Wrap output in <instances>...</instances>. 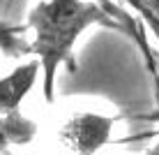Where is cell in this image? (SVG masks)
Masks as SVG:
<instances>
[{
  "mask_svg": "<svg viewBox=\"0 0 159 155\" xmlns=\"http://www.w3.org/2000/svg\"><path fill=\"white\" fill-rule=\"evenodd\" d=\"M150 2V7H152V12H155V16L159 19V0H148Z\"/></svg>",
  "mask_w": 159,
  "mask_h": 155,
  "instance_id": "5b68a950",
  "label": "cell"
},
{
  "mask_svg": "<svg viewBox=\"0 0 159 155\" xmlns=\"http://www.w3.org/2000/svg\"><path fill=\"white\" fill-rule=\"evenodd\" d=\"M0 155H9V153H7V151H0Z\"/></svg>",
  "mask_w": 159,
  "mask_h": 155,
  "instance_id": "ba28073f",
  "label": "cell"
},
{
  "mask_svg": "<svg viewBox=\"0 0 159 155\" xmlns=\"http://www.w3.org/2000/svg\"><path fill=\"white\" fill-rule=\"evenodd\" d=\"M42 76V65L37 58L21 63L9 74L0 76V118L21 114V102L28 97L32 86Z\"/></svg>",
  "mask_w": 159,
  "mask_h": 155,
  "instance_id": "3957f363",
  "label": "cell"
},
{
  "mask_svg": "<svg viewBox=\"0 0 159 155\" xmlns=\"http://www.w3.org/2000/svg\"><path fill=\"white\" fill-rule=\"evenodd\" d=\"M125 2L141 16V23H143L145 28L155 35V40L159 42V19L155 16V12H152L150 2H148V0H125Z\"/></svg>",
  "mask_w": 159,
  "mask_h": 155,
  "instance_id": "277c9868",
  "label": "cell"
},
{
  "mask_svg": "<svg viewBox=\"0 0 159 155\" xmlns=\"http://www.w3.org/2000/svg\"><path fill=\"white\" fill-rule=\"evenodd\" d=\"M90 26L125 32L122 26L95 0H42L30 9L25 23L0 21V51L9 58L35 56L42 65V93L56 102V76L62 65L74 67V44Z\"/></svg>",
  "mask_w": 159,
  "mask_h": 155,
  "instance_id": "6da1fadb",
  "label": "cell"
},
{
  "mask_svg": "<svg viewBox=\"0 0 159 155\" xmlns=\"http://www.w3.org/2000/svg\"><path fill=\"white\" fill-rule=\"evenodd\" d=\"M145 155H159V141H157V143H155V146H152V148H150V151H148V153H145Z\"/></svg>",
  "mask_w": 159,
  "mask_h": 155,
  "instance_id": "8992f818",
  "label": "cell"
},
{
  "mask_svg": "<svg viewBox=\"0 0 159 155\" xmlns=\"http://www.w3.org/2000/svg\"><path fill=\"white\" fill-rule=\"evenodd\" d=\"M0 151H7V143H5V139H2V132H0Z\"/></svg>",
  "mask_w": 159,
  "mask_h": 155,
  "instance_id": "52a82bcc",
  "label": "cell"
},
{
  "mask_svg": "<svg viewBox=\"0 0 159 155\" xmlns=\"http://www.w3.org/2000/svg\"><path fill=\"white\" fill-rule=\"evenodd\" d=\"M120 116H104L92 111H81L67 118L58 130V139L65 151L72 155H95L99 153L113 134V125Z\"/></svg>",
  "mask_w": 159,
  "mask_h": 155,
  "instance_id": "7a4b0ae2",
  "label": "cell"
}]
</instances>
